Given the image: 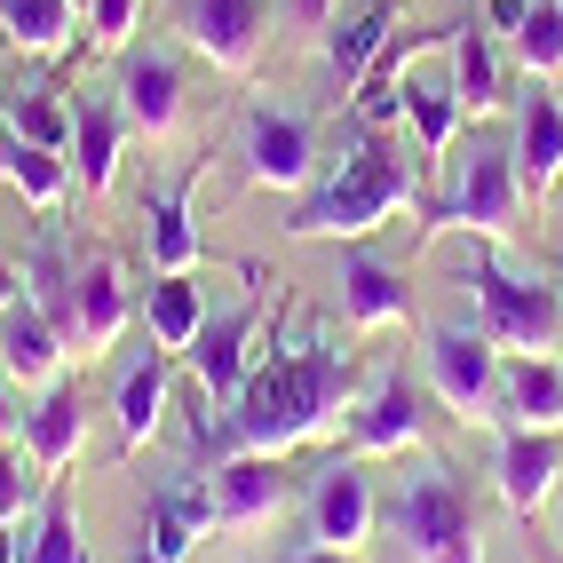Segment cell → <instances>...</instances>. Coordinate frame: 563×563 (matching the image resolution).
<instances>
[{
	"instance_id": "2",
	"label": "cell",
	"mask_w": 563,
	"mask_h": 563,
	"mask_svg": "<svg viewBox=\"0 0 563 563\" xmlns=\"http://www.w3.org/2000/svg\"><path fill=\"white\" fill-rule=\"evenodd\" d=\"M412 167H421V159H405V143H389L382 128H357L342 167H325L310 183V199L294 207L286 239H365V231H382L397 207L421 199Z\"/></svg>"
},
{
	"instance_id": "21",
	"label": "cell",
	"mask_w": 563,
	"mask_h": 563,
	"mask_svg": "<svg viewBox=\"0 0 563 563\" xmlns=\"http://www.w3.org/2000/svg\"><path fill=\"white\" fill-rule=\"evenodd\" d=\"M80 444H88V389L80 382H56L41 389V405H24V453L41 476H64L71 461H80Z\"/></svg>"
},
{
	"instance_id": "13",
	"label": "cell",
	"mask_w": 563,
	"mask_h": 563,
	"mask_svg": "<svg viewBox=\"0 0 563 563\" xmlns=\"http://www.w3.org/2000/svg\"><path fill=\"white\" fill-rule=\"evenodd\" d=\"M508 152H516V183H523V199L548 207V191L563 183V96H555V80H532V71H523Z\"/></svg>"
},
{
	"instance_id": "20",
	"label": "cell",
	"mask_w": 563,
	"mask_h": 563,
	"mask_svg": "<svg viewBox=\"0 0 563 563\" xmlns=\"http://www.w3.org/2000/svg\"><path fill=\"white\" fill-rule=\"evenodd\" d=\"M135 318H143V294L128 286V271L103 246H88L80 254V357H103Z\"/></svg>"
},
{
	"instance_id": "24",
	"label": "cell",
	"mask_w": 563,
	"mask_h": 563,
	"mask_svg": "<svg viewBox=\"0 0 563 563\" xmlns=\"http://www.w3.org/2000/svg\"><path fill=\"white\" fill-rule=\"evenodd\" d=\"M64 357H71V350H64V333L41 318V302H32V294L0 310V373H9V382L48 389L56 373H64Z\"/></svg>"
},
{
	"instance_id": "8",
	"label": "cell",
	"mask_w": 563,
	"mask_h": 563,
	"mask_svg": "<svg viewBox=\"0 0 563 563\" xmlns=\"http://www.w3.org/2000/svg\"><path fill=\"white\" fill-rule=\"evenodd\" d=\"M429 437H437L429 389L412 382L405 365H382V382L350 405V453H357V461H373V453H412V444H429Z\"/></svg>"
},
{
	"instance_id": "11",
	"label": "cell",
	"mask_w": 563,
	"mask_h": 563,
	"mask_svg": "<svg viewBox=\"0 0 563 563\" xmlns=\"http://www.w3.org/2000/svg\"><path fill=\"white\" fill-rule=\"evenodd\" d=\"M207 476H214V532H231V540L271 532V523L294 508V476H286V461H271V453L214 461Z\"/></svg>"
},
{
	"instance_id": "40",
	"label": "cell",
	"mask_w": 563,
	"mask_h": 563,
	"mask_svg": "<svg viewBox=\"0 0 563 563\" xmlns=\"http://www.w3.org/2000/svg\"><path fill=\"white\" fill-rule=\"evenodd\" d=\"M16 429H24V405H16V397H9V373H0V444H9V437H16Z\"/></svg>"
},
{
	"instance_id": "19",
	"label": "cell",
	"mask_w": 563,
	"mask_h": 563,
	"mask_svg": "<svg viewBox=\"0 0 563 563\" xmlns=\"http://www.w3.org/2000/svg\"><path fill=\"white\" fill-rule=\"evenodd\" d=\"M333 286H342V318H350L357 333H382V325H405V318H412L405 271H397V262H382V254H365V246H350L342 262H333Z\"/></svg>"
},
{
	"instance_id": "43",
	"label": "cell",
	"mask_w": 563,
	"mask_h": 563,
	"mask_svg": "<svg viewBox=\"0 0 563 563\" xmlns=\"http://www.w3.org/2000/svg\"><path fill=\"white\" fill-rule=\"evenodd\" d=\"M0 135H9V88H0Z\"/></svg>"
},
{
	"instance_id": "28",
	"label": "cell",
	"mask_w": 563,
	"mask_h": 563,
	"mask_svg": "<svg viewBox=\"0 0 563 563\" xmlns=\"http://www.w3.org/2000/svg\"><path fill=\"white\" fill-rule=\"evenodd\" d=\"M405 120H412V143H421V167L429 159H444V152H453V135H461V120H468V111H461V88H444V80H429V71H412L405 64Z\"/></svg>"
},
{
	"instance_id": "18",
	"label": "cell",
	"mask_w": 563,
	"mask_h": 563,
	"mask_svg": "<svg viewBox=\"0 0 563 563\" xmlns=\"http://www.w3.org/2000/svg\"><path fill=\"white\" fill-rule=\"evenodd\" d=\"M214 523V476L207 468H175L152 484V516H143V548L159 563H191V540Z\"/></svg>"
},
{
	"instance_id": "34",
	"label": "cell",
	"mask_w": 563,
	"mask_h": 563,
	"mask_svg": "<svg viewBox=\"0 0 563 563\" xmlns=\"http://www.w3.org/2000/svg\"><path fill=\"white\" fill-rule=\"evenodd\" d=\"M135 24H143V0H88V32H80V41L96 56H128L135 48Z\"/></svg>"
},
{
	"instance_id": "1",
	"label": "cell",
	"mask_w": 563,
	"mask_h": 563,
	"mask_svg": "<svg viewBox=\"0 0 563 563\" xmlns=\"http://www.w3.org/2000/svg\"><path fill=\"white\" fill-rule=\"evenodd\" d=\"M350 405H357V365L325 325H310L302 342H278V333L262 342V365L239 389V405H214L199 389L183 412H191V453L199 461H239V453L286 461L294 444L325 437Z\"/></svg>"
},
{
	"instance_id": "44",
	"label": "cell",
	"mask_w": 563,
	"mask_h": 563,
	"mask_svg": "<svg viewBox=\"0 0 563 563\" xmlns=\"http://www.w3.org/2000/svg\"><path fill=\"white\" fill-rule=\"evenodd\" d=\"M128 563H159V555H152V548H135V555H128Z\"/></svg>"
},
{
	"instance_id": "31",
	"label": "cell",
	"mask_w": 563,
	"mask_h": 563,
	"mask_svg": "<svg viewBox=\"0 0 563 563\" xmlns=\"http://www.w3.org/2000/svg\"><path fill=\"white\" fill-rule=\"evenodd\" d=\"M24 563H88V540H80V508H71V484L48 476L41 508L24 523Z\"/></svg>"
},
{
	"instance_id": "37",
	"label": "cell",
	"mask_w": 563,
	"mask_h": 563,
	"mask_svg": "<svg viewBox=\"0 0 563 563\" xmlns=\"http://www.w3.org/2000/svg\"><path fill=\"white\" fill-rule=\"evenodd\" d=\"M523 16H532V0H484V24H493L500 41H516V32H523Z\"/></svg>"
},
{
	"instance_id": "33",
	"label": "cell",
	"mask_w": 563,
	"mask_h": 563,
	"mask_svg": "<svg viewBox=\"0 0 563 563\" xmlns=\"http://www.w3.org/2000/svg\"><path fill=\"white\" fill-rule=\"evenodd\" d=\"M516 64L532 71V80H555L563 71V0H532V16H523V32H516Z\"/></svg>"
},
{
	"instance_id": "14",
	"label": "cell",
	"mask_w": 563,
	"mask_h": 563,
	"mask_svg": "<svg viewBox=\"0 0 563 563\" xmlns=\"http://www.w3.org/2000/svg\"><path fill=\"white\" fill-rule=\"evenodd\" d=\"M175 405V350H159L152 333H143V350L120 365V382H111V429H120V453H143V444L159 437Z\"/></svg>"
},
{
	"instance_id": "38",
	"label": "cell",
	"mask_w": 563,
	"mask_h": 563,
	"mask_svg": "<svg viewBox=\"0 0 563 563\" xmlns=\"http://www.w3.org/2000/svg\"><path fill=\"white\" fill-rule=\"evenodd\" d=\"M294 32H333V0H286Z\"/></svg>"
},
{
	"instance_id": "25",
	"label": "cell",
	"mask_w": 563,
	"mask_h": 563,
	"mask_svg": "<svg viewBox=\"0 0 563 563\" xmlns=\"http://www.w3.org/2000/svg\"><path fill=\"white\" fill-rule=\"evenodd\" d=\"M397 16H405V0H365L357 16H333V32H325V80H333V96H350L365 80V64L389 48Z\"/></svg>"
},
{
	"instance_id": "23",
	"label": "cell",
	"mask_w": 563,
	"mask_h": 563,
	"mask_svg": "<svg viewBox=\"0 0 563 563\" xmlns=\"http://www.w3.org/2000/svg\"><path fill=\"white\" fill-rule=\"evenodd\" d=\"M444 56H453V88H461L468 120L508 111V64H500V32L493 24H453L444 32Z\"/></svg>"
},
{
	"instance_id": "26",
	"label": "cell",
	"mask_w": 563,
	"mask_h": 563,
	"mask_svg": "<svg viewBox=\"0 0 563 563\" xmlns=\"http://www.w3.org/2000/svg\"><path fill=\"white\" fill-rule=\"evenodd\" d=\"M508 429H563V365L555 357H500V412Z\"/></svg>"
},
{
	"instance_id": "6",
	"label": "cell",
	"mask_w": 563,
	"mask_h": 563,
	"mask_svg": "<svg viewBox=\"0 0 563 563\" xmlns=\"http://www.w3.org/2000/svg\"><path fill=\"white\" fill-rule=\"evenodd\" d=\"M262 342H271V294H262V278H254L246 302L207 310V325H199V342L183 350V365H191V382L214 405H239V389L254 382V365H262Z\"/></svg>"
},
{
	"instance_id": "7",
	"label": "cell",
	"mask_w": 563,
	"mask_h": 563,
	"mask_svg": "<svg viewBox=\"0 0 563 563\" xmlns=\"http://www.w3.org/2000/svg\"><path fill=\"white\" fill-rule=\"evenodd\" d=\"M421 365H429V389L461 412V421H493L500 412V342L484 333L476 318H444L421 333Z\"/></svg>"
},
{
	"instance_id": "36",
	"label": "cell",
	"mask_w": 563,
	"mask_h": 563,
	"mask_svg": "<svg viewBox=\"0 0 563 563\" xmlns=\"http://www.w3.org/2000/svg\"><path fill=\"white\" fill-rule=\"evenodd\" d=\"M254 563H357V555H342V548H318V540H286L278 555H254Z\"/></svg>"
},
{
	"instance_id": "27",
	"label": "cell",
	"mask_w": 563,
	"mask_h": 563,
	"mask_svg": "<svg viewBox=\"0 0 563 563\" xmlns=\"http://www.w3.org/2000/svg\"><path fill=\"white\" fill-rule=\"evenodd\" d=\"M199 325H207V294L191 271H152V286H143V333H152L159 350H191L199 342Z\"/></svg>"
},
{
	"instance_id": "42",
	"label": "cell",
	"mask_w": 563,
	"mask_h": 563,
	"mask_svg": "<svg viewBox=\"0 0 563 563\" xmlns=\"http://www.w3.org/2000/svg\"><path fill=\"white\" fill-rule=\"evenodd\" d=\"M0 563H24V523L0 516Z\"/></svg>"
},
{
	"instance_id": "15",
	"label": "cell",
	"mask_w": 563,
	"mask_h": 563,
	"mask_svg": "<svg viewBox=\"0 0 563 563\" xmlns=\"http://www.w3.org/2000/svg\"><path fill=\"white\" fill-rule=\"evenodd\" d=\"M493 484H500V500L532 523L548 500H555V484H563V429H500V453H493Z\"/></svg>"
},
{
	"instance_id": "16",
	"label": "cell",
	"mask_w": 563,
	"mask_h": 563,
	"mask_svg": "<svg viewBox=\"0 0 563 563\" xmlns=\"http://www.w3.org/2000/svg\"><path fill=\"white\" fill-rule=\"evenodd\" d=\"M199 175L207 159H191L175 183H152L143 191V262L152 271H199V222H191V199H199Z\"/></svg>"
},
{
	"instance_id": "12",
	"label": "cell",
	"mask_w": 563,
	"mask_h": 563,
	"mask_svg": "<svg viewBox=\"0 0 563 563\" xmlns=\"http://www.w3.org/2000/svg\"><path fill=\"white\" fill-rule=\"evenodd\" d=\"M175 32L214 71H254L262 32H271V0H175Z\"/></svg>"
},
{
	"instance_id": "4",
	"label": "cell",
	"mask_w": 563,
	"mask_h": 563,
	"mask_svg": "<svg viewBox=\"0 0 563 563\" xmlns=\"http://www.w3.org/2000/svg\"><path fill=\"white\" fill-rule=\"evenodd\" d=\"M523 214H532V199H523V183H516V152L508 143H468V159H453V191L421 199V239L468 231L484 246H508L523 231Z\"/></svg>"
},
{
	"instance_id": "22",
	"label": "cell",
	"mask_w": 563,
	"mask_h": 563,
	"mask_svg": "<svg viewBox=\"0 0 563 563\" xmlns=\"http://www.w3.org/2000/svg\"><path fill=\"white\" fill-rule=\"evenodd\" d=\"M120 143H128V111L120 96H80L71 103V183H88V199H103L111 183H120Z\"/></svg>"
},
{
	"instance_id": "41",
	"label": "cell",
	"mask_w": 563,
	"mask_h": 563,
	"mask_svg": "<svg viewBox=\"0 0 563 563\" xmlns=\"http://www.w3.org/2000/svg\"><path fill=\"white\" fill-rule=\"evenodd\" d=\"M9 302H24V262L0 254V310H9Z\"/></svg>"
},
{
	"instance_id": "30",
	"label": "cell",
	"mask_w": 563,
	"mask_h": 563,
	"mask_svg": "<svg viewBox=\"0 0 563 563\" xmlns=\"http://www.w3.org/2000/svg\"><path fill=\"white\" fill-rule=\"evenodd\" d=\"M0 183H9L32 214H56L64 191H71V159H64V152H41V143L0 135Z\"/></svg>"
},
{
	"instance_id": "32",
	"label": "cell",
	"mask_w": 563,
	"mask_h": 563,
	"mask_svg": "<svg viewBox=\"0 0 563 563\" xmlns=\"http://www.w3.org/2000/svg\"><path fill=\"white\" fill-rule=\"evenodd\" d=\"M9 135L41 143V152H71V103H64V88H16L9 96Z\"/></svg>"
},
{
	"instance_id": "9",
	"label": "cell",
	"mask_w": 563,
	"mask_h": 563,
	"mask_svg": "<svg viewBox=\"0 0 563 563\" xmlns=\"http://www.w3.org/2000/svg\"><path fill=\"white\" fill-rule=\"evenodd\" d=\"M365 532H373V476L357 468V453H325L302 484V540L357 555Z\"/></svg>"
},
{
	"instance_id": "3",
	"label": "cell",
	"mask_w": 563,
	"mask_h": 563,
	"mask_svg": "<svg viewBox=\"0 0 563 563\" xmlns=\"http://www.w3.org/2000/svg\"><path fill=\"white\" fill-rule=\"evenodd\" d=\"M461 286L476 294V325L493 333L508 357H548V350H563V286L508 271L500 246H484V239H476Z\"/></svg>"
},
{
	"instance_id": "29",
	"label": "cell",
	"mask_w": 563,
	"mask_h": 563,
	"mask_svg": "<svg viewBox=\"0 0 563 563\" xmlns=\"http://www.w3.org/2000/svg\"><path fill=\"white\" fill-rule=\"evenodd\" d=\"M80 32V0H0V41L16 56H64Z\"/></svg>"
},
{
	"instance_id": "35",
	"label": "cell",
	"mask_w": 563,
	"mask_h": 563,
	"mask_svg": "<svg viewBox=\"0 0 563 563\" xmlns=\"http://www.w3.org/2000/svg\"><path fill=\"white\" fill-rule=\"evenodd\" d=\"M24 461H32V453L0 444V516H16V523H24V508H41V493H48V476H32Z\"/></svg>"
},
{
	"instance_id": "10",
	"label": "cell",
	"mask_w": 563,
	"mask_h": 563,
	"mask_svg": "<svg viewBox=\"0 0 563 563\" xmlns=\"http://www.w3.org/2000/svg\"><path fill=\"white\" fill-rule=\"evenodd\" d=\"M389 523H397V540L412 548V563L437 555V548H453L461 532H476V500H468V484L453 468H421V476H405L397 484V500H389Z\"/></svg>"
},
{
	"instance_id": "17",
	"label": "cell",
	"mask_w": 563,
	"mask_h": 563,
	"mask_svg": "<svg viewBox=\"0 0 563 563\" xmlns=\"http://www.w3.org/2000/svg\"><path fill=\"white\" fill-rule=\"evenodd\" d=\"M120 111L135 135L167 143L183 128V56L175 48H128L120 56Z\"/></svg>"
},
{
	"instance_id": "39",
	"label": "cell",
	"mask_w": 563,
	"mask_h": 563,
	"mask_svg": "<svg viewBox=\"0 0 563 563\" xmlns=\"http://www.w3.org/2000/svg\"><path fill=\"white\" fill-rule=\"evenodd\" d=\"M421 563H484V532H461L453 548H437V555H421Z\"/></svg>"
},
{
	"instance_id": "5",
	"label": "cell",
	"mask_w": 563,
	"mask_h": 563,
	"mask_svg": "<svg viewBox=\"0 0 563 563\" xmlns=\"http://www.w3.org/2000/svg\"><path fill=\"white\" fill-rule=\"evenodd\" d=\"M239 183L246 191H310L318 183V120L302 103H246Z\"/></svg>"
},
{
	"instance_id": "45",
	"label": "cell",
	"mask_w": 563,
	"mask_h": 563,
	"mask_svg": "<svg viewBox=\"0 0 563 563\" xmlns=\"http://www.w3.org/2000/svg\"><path fill=\"white\" fill-rule=\"evenodd\" d=\"M80 16H88V0H80Z\"/></svg>"
}]
</instances>
